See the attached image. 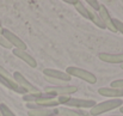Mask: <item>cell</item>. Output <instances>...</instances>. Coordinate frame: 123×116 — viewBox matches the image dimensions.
Returning a JSON list of instances; mask_svg holds the SVG:
<instances>
[{"label": "cell", "mask_w": 123, "mask_h": 116, "mask_svg": "<svg viewBox=\"0 0 123 116\" xmlns=\"http://www.w3.org/2000/svg\"><path fill=\"white\" fill-rule=\"evenodd\" d=\"M98 93L104 97H111V98H122L123 90L114 89V87H100L98 89Z\"/></svg>", "instance_id": "4fadbf2b"}, {"label": "cell", "mask_w": 123, "mask_h": 116, "mask_svg": "<svg viewBox=\"0 0 123 116\" xmlns=\"http://www.w3.org/2000/svg\"><path fill=\"white\" fill-rule=\"evenodd\" d=\"M0 116H1V114H0Z\"/></svg>", "instance_id": "4dcf8cb0"}, {"label": "cell", "mask_w": 123, "mask_h": 116, "mask_svg": "<svg viewBox=\"0 0 123 116\" xmlns=\"http://www.w3.org/2000/svg\"><path fill=\"white\" fill-rule=\"evenodd\" d=\"M24 102L29 103V102H42V101H51V99H56L55 95L51 93H47V92H36V93H26L23 96Z\"/></svg>", "instance_id": "52a82bcc"}, {"label": "cell", "mask_w": 123, "mask_h": 116, "mask_svg": "<svg viewBox=\"0 0 123 116\" xmlns=\"http://www.w3.org/2000/svg\"><path fill=\"white\" fill-rule=\"evenodd\" d=\"M86 4L93 10V11H96V12H98L99 11V8H100V5L102 4H99V1H97V0H87L86 1Z\"/></svg>", "instance_id": "ffe728a7"}, {"label": "cell", "mask_w": 123, "mask_h": 116, "mask_svg": "<svg viewBox=\"0 0 123 116\" xmlns=\"http://www.w3.org/2000/svg\"><path fill=\"white\" fill-rule=\"evenodd\" d=\"M1 35L5 37V39L8 41V43L14 47V49H18V50H26V44L24 43L23 39H20L16 34H13L12 31L7 30V29H4Z\"/></svg>", "instance_id": "8992f818"}, {"label": "cell", "mask_w": 123, "mask_h": 116, "mask_svg": "<svg viewBox=\"0 0 123 116\" xmlns=\"http://www.w3.org/2000/svg\"><path fill=\"white\" fill-rule=\"evenodd\" d=\"M29 116H55L59 115L57 108L54 109H35V110H29L28 111Z\"/></svg>", "instance_id": "9a60e30c"}, {"label": "cell", "mask_w": 123, "mask_h": 116, "mask_svg": "<svg viewBox=\"0 0 123 116\" xmlns=\"http://www.w3.org/2000/svg\"><path fill=\"white\" fill-rule=\"evenodd\" d=\"M57 113L60 116H86L85 113H82L80 110H77L73 108H67V107L57 108Z\"/></svg>", "instance_id": "e0dca14e"}, {"label": "cell", "mask_w": 123, "mask_h": 116, "mask_svg": "<svg viewBox=\"0 0 123 116\" xmlns=\"http://www.w3.org/2000/svg\"><path fill=\"white\" fill-rule=\"evenodd\" d=\"M0 83H1L4 86H6L7 89H10V90H12V91L17 92V93H22L23 96H24V95H26V92H25L23 89H20V87H19V85L13 80V78L0 77Z\"/></svg>", "instance_id": "5bb4252c"}, {"label": "cell", "mask_w": 123, "mask_h": 116, "mask_svg": "<svg viewBox=\"0 0 123 116\" xmlns=\"http://www.w3.org/2000/svg\"><path fill=\"white\" fill-rule=\"evenodd\" d=\"M86 7H87V12H88V19H90L93 24H96L98 28H100V29H105V25H104V23L102 22L100 16L98 14V12L93 11L90 6H86Z\"/></svg>", "instance_id": "2e32d148"}, {"label": "cell", "mask_w": 123, "mask_h": 116, "mask_svg": "<svg viewBox=\"0 0 123 116\" xmlns=\"http://www.w3.org/2000/svg\"><path fill=\"white\" fill-rule=\"evenodd\" d=\"M121 68H122V70H123V64H121Z\"/></svg>", "instance_id": "f1b7e54d"}, {"label": "cell", "mask_w": 123, "mask_h": 116, "mask_svg": "<svg viewBox=\"0 0 123 116\" xmlns=\"http://www.w3.org/2000/svg\"><path fill=\"white\" fill-rule=\"evenodd\" d=\"M0 45L4 47V48H6V49H11V48H12V45L8 43V41L5 39L1 34H0Z\"/></svg>", "instance_id": "7402d4cb"}, {"label": "cell", "mask_w": 123, "mask_h": 116, "mask_svg": "<svg viewBox=\"0 0 123 116\" xmlns=\"http://www.w3.org/2000/svg\"><path fill=\"white\" fill-rule=\"evenodd\" d=\"M120 113H121V115H123V105L120 108Z\"/></svg>", "instance_id": "484cf974"}, {"label": "cell", "mask_w": 123, "mask_h": 116, "mask_svg": "<svg viewBox=\"0 0 123 116\" xmlns=\"http://www.w3.org/2000/svg\"><path fill=\"white\" fill-rule=\"evenodd\" d=\"M13 54L19 58L20 60H23L28 66H30L31 68H36L37 67V62L35 60V58H32L30 54H28L26 50H18V49H13Z\"/></svg>", "instance_id": "8fae6325"}, {"label": "cell", "mask_w": 123, "mask_h": 116, "mask_svg": "<svg viewBox=\"0 0 123 116\" xmlns=\"http://www.w3.org/2000/svg\"><path fill=\"white\" fill-rule=\"evenodd\" d=\"M43 74L47 78H51L59 81H71L72 77L69 74H67L66 72L59 71V70H54V68H44L43 70Z\"/></svg>", "instance_id": "30bf717a"}, {"label": "cell", "mask_w": 123, "mask_h": 116, "mask_svg": "<svg viewBox=\"0 0 123 116\" xmlns=\"http://www.w3.org/2000/svg\"><path fill=\"white\" fill-rule=\"evenodd\" d=\"M66 73L69 74L71 77L79 78V79H81V80L88 83V84H96V83H97V77H96L93 73H91V72H88V71H86V70H84V68L69 66V67H67Z\"/></svg>", "instance_id": "3957f363"}, {"label": "cell", "mask_w": 123, "mask_h": 116, "mask_svg": "<svg viewBox=\"0 0 123 116\" xmlns=\"http://www.w3.org/2000/svg\"><path fill=\"white\" fill-rule=\"evenodd\" d=\"M109 116H123L121 114H112V115H109Z\"/></svg>", "instance_id": "4316f807"}, {"label": "cell", "mask_w": 123, "mask_h": 116, "mask_svg": "<svg viewBox=\"0 0 123 116\" xmlns=\"http://www.w3.org/2000/svg\"><path fill=\"white\" fill-rule=\"evenodd\" d=\"M99 59L106 64H123V53L122 54H110V53H100Z\"/></svg>", "instance_id": "7c38bea8"}, {"label": "cell", "mask_w": 123, "mask_h": 116, "mask_svg": "<svg viewBox=\"0 0 123 116\" xmlns=\"http://www.w3.org/2000/svg\"><path fill=\"white\" fill-rule=\"evenodd\" d=\"M13 80L19 85V87L20 89H23L26 93H36V92H38L40 90L35 86V85H32L26 78L24 77L20 72H14L13 73Z\"/></svg>", "instance_id": "5b68a950"}, {"label": "cell", "mask_w": 123, "mask_h": 116, "mask_svg": "<svg viewBox=\"0 0 123 116\" xmlns=\"http://www.w3.org/2000/svg\"><path fill=\"white\" fill-rule=\"evenodd\" d=\"M59 104H62L65 107L69 108H84V109H92L97 103L93 99H82V98H73L68 96H61L57 98Z\"/></svg>", "instance_id": "6da1fadb"}, {"label": "cell", "mask_w": 123, "mask_h": 116, "mask_svg": "<svg viewBox=\"0 0 123 116\" xmlns=\"http://www.w3.org/2000/svg\"><path fill=\"white\" fill-rule=\"evenodd\" d=\"M0 77H4V78H13L2 66H0Z\"/></svg>", "instance_id": "cb8c5ba5"}, {"label": "cell", "mask_w": 123, "mask_h": 116, "mask_svg": "<svg viewBox=\"0 0 123 116\" xmlns=\"http://www.w3.org/2000/svg\"><path fill=\"white\" fill-rule=\"evenodd\" d=\"M98 14L100 16V19H102V22L104 23L105 29H108V30H110V31H112V32H117V30H116V28H115V24H114V18L110 16L108 8H106L104 5H100V8H99V11H98Z\"/></svg>", "instance_id": "ba28073f"}, {"label": "cell", "mask_w": 123, "mask_h": 116, "mask_svg": "<svg viewBox=\"0 0 123 116\" xmlns=\"http://www.w3.org/2000/svg\"><path fill=\"white\" fill-rule=\"evenodd\" d=\"M2 30H4V28H2V26H1V24H0V34L2 32Z\"/></svg>", "instance_id": "83f0119b"}, {"label": "cell", "mask_w": 123, "mask_h": 116, "mask_svg": "<svg viewBox=\"0 0 123 116\" xmlns=\"http://www.w3.org/2000/svg\"><path fill=\"white\" fill-rule=\"evenodd\" d=\"M122 104H123V101L121 98H111V99H108V101L97 103L90 110V114L92 116H99V115H102V114H104V113L111 111L114 109H120L122 107Z\"/></svg>", "instance_id": "7a4b0ae2"}, {"label": "cell", "mask_w": 123, "mask_h": 116, "mask_svg": "<svg viewBox=\"0 0 123 116\" xmlns=\"http://www.w3.org/2000/svg\"><path fill=\"white\" fill-rule=\"evenodd\" d=\"M60 104L57 99H51V101H42V102H29L26 103V108L29 110H35V109H54L57 108Z\"/></svg>", "instance_id": "9c48e42d"}, {"label": "cell", "mask_w": 123, "mask_h": 116, "mask_svg": "<svg viewBox=\"0 0 123 116\" xmlns=\"http://www.w3.org/2000/svg\"><path fill=\"white\" fill-rule=\"evenodd\" d=\"M55 116H60V115H55Z\"/></svg>", "instance_id": "f546056e"}, {"label": "cell", "mask_w": 123, "mask_h": 116, "mask_svg": "<svg viewBox=\"0 0 123 116\" xmlns=\"http://www.w3.org/2000/svg\"><path fill=\"white\" fill-rule=\"evenodd\" d=\"M65 2H66V4H71V5H74V6H75V5H77V2H78V0H66Z\"/></svg>", "instance_id": "d4e9b609"}, {"label": "cell", "mask_w": 123, "mask_h": 116, "mask_svg": "<svg viewBox=\"0 0 123 116\" xmlns=\"http://www.w3.org/2000/svg\"><path fill=\"white\" fill-rule=\"evenodd\" d=\"M114 24H115L116 30L123 35V22L122 20H120V19H114Z\"/></svg>", "instance_id": "603a6c76"}, {"label": "cell", "mask_w": 123, "mask_h": 116, "mask_svg": "<svg viewBox=\"0 0 123 116\" xmlns=\"http://www.w3.org/2000/svg\"><path fill=\"white\" fill-rule=\"evenodd\" d=\"M110 87H114V89H118V90H123V79H117V80H114L111 83V86Z\"/></svg>", "instance_id": "44dd1931"}, {"label": "cell", "mask_w": 123, "mask_h": 116, "mask_svg": "<svg viewBox=\"0 0 123 116\" xmlns=\"http://www.w3.org/2000/svg\"><path fill=\"white\" fill-rule=\"evenodd\" d=\"M75 7V10L78 11V13L82 16L84 18H86V19H88V12H87V7L84 5V2L82 1H78L77 2V5L74 6Z\"/></svg>", "instance_id": "ac0fdd59"}, {"label": "cell", "mask_w": 123, "mask_h": 116, "mask_svg": "<svg viewBox=\"0 0 123 116\" xmlns=\"http://www.w3.org/2000/svg\"><path fill=\"white\" fill-rule=\"evenodd\" d=\"M0 114L1 116H16L5 103H0Z\"/></svg>", "instance_id": "d6986e66"}, {"label": "cell", "mask_w": 123, "mask_h": 116, "mask_svg": "<svg viewBox=\"0 0 123 116\" xmlns=\"http://www.w3.org/2000/svg\"><path fill=\"white\" fill-rule=\"evenodd\" d=\"M78 91V87L74 85H53V86H47L44 89V92L55 95L56 97L61 96H71Z\"/></svg>", "instance_id": "277c9868"}]
</instances>
